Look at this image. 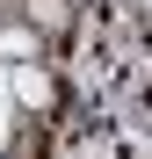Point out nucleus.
I'll return each mask as SVG.
<instances>
[{
    "mask_svg": "<svg viewBox=\"0 0 152 159\" xmlns=\"http://www.w3.org/2000/svg\"><path fill=\"white\" fill-rule=\"evenodd\" d=\"M7 94L22 101V109L51 116V109H58V72H51V65H36V58H22V65L7 72Z\"/></svg>",
    "mask_w": 152,
    "mask_h": 159,
    "instance_id": "nucleus-1",
    "label": "nucleus"
},
{
    "mask_svg": "<svg viewBox=\"0 0 152 159\" xmlns=\"http://www.w3.org/2000/svg\"><path fill=\"white\" fill-rule=\"evenodd\" d=\"M36 22H44V29H65V0H29V29H36Z\"/></svg>",
    "mask_w": 152,
    "mask_h": 159,
    "instance_id": "nucleus-2",
    "label": "nucleus"
},
{
    "mask_svg": "<svg viewBox=\"0 0 152 159\" xmlns=\"http://www.w3.org/2000/svg\"><path fill=\"white\" fill-rule=\"evenodd\" d=\"M29 51H36V36H29V29H0V58H7V65H22Z\"/></svg>",
    "mask_w": 152,
    "mask_h": 159,
    "instance_id": "nucleus-3",
    "label": "nucleus"
},
{
    "mask_svg": "<svg viewBox=\"0 0 152 159\" xmlns=\"http://www.w3.org/2000/svg\"><path fill=\"white\" fill-rule=\"evenodd\" d=\"M0 152H7V116H0Z\"/></svg>",
    "mask_w": 152,
    "mask_h": 159,
    "instance_id": "nucleus-4",
    "label": "nucleus"
},
{
    "mask_svg": "<svg viewBox=\"0 0 152 159\" xmlns=\"http://www.w3.org/2000/svg\"><path fill=\"white\" fill-rule=\"evenodd\" d=\"M0 159H7V152H0Z\"/></svg>",
    "mask_w": 152,
    "mask_h": 159,
    "instance_id": "nucleus-5",
    "label": "nucleus"
}]
</instances>
